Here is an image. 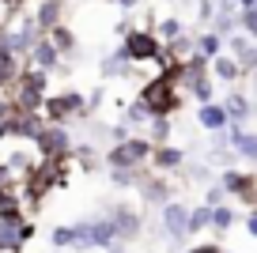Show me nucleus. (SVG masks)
<instances>
[{
    "instance_id": "cd10ccee",
    "label": "nucleus",
    "mask_w": 257,
    "mask_h": 253,
    "mask_svg": "<svg viewBox=\"0 0 257 253\" xmlns=\"http://www.w3.org/2000/svg\"><path fill=\"white\" fill-rule=\"evenodd\" d=\"M234 219H238V215H234L227 204H216V208H212V230H216V234H227V230L234 227Z\"/></svg>"
},
{
    "instance_id": "de8ad7c7",
    "label": "nucleus",
    "mask_w": 257,
    "mask_h": 253,
    "mask_svg": "<svg viewBox=\"0 0 257 253\" xmlns=\"http://www.w3.org/2000/svg\"><path fill=\"white\" fill-rule=\"evenodd\" d=\"M8 140V125H4V121H0V144Z\"/></svg>"
},
{
    "instance_id": "1a4fd4ad",
    "label": "nucleus",
    "mask_w": 257,
    "mask_h": 253,
    "mask_svg": "<svg viewBox=\"0 0 257 253\" xmlns=\"http://www.w3.org/2000/svg\"><path fill=\"white\" fill-rule=\"evenodd\" d=\"M159 219H163V230H167L174 242L189 238V234H185V219H189V208H185L182 200H167V204L159 208Z\"/></svg>"
},
{
    "instance_id": "f704fd0d",
    "label": "nucleus",
    "mask_w": 257,
    "mask_h": 253,
    "mask_svg": "<svg viewBox=\"0 0 257 253\" xmlns=\"http://www.w3.org/2000/svg\"><path fill=\"white\" fill-rule=\"evenodd\" d=\"M223 200H227V193H223V185H208V189H204V204H208V208H216V204H223Z\"/></svg>"
},
{
    "instance_id": "4c0bfd02",
    "label": "nucleus",
    "mask_w": 257,
    "mask_h": 253,
    "mask_svg": "<svg viewBox=\"0 0 257 253\" xmlns=\"http://www.w3.org/2000/svg\"><path fill=\"white\" fill-rule=\"evenodd\" d=\"M102 102H106V91H102V87H95V91L87 95V113H95V110H98Z\"/></svg>"
},
{
    "instance_id": "c9c22d12",
    "label": "nucleus",
    "mask_w": 257,
    "mask_h": 253,
    "mask_svg": "<svg viewBox=\"0 0 257 253\" xmlns=\"http://www.w3.org/2000/svg\"><path fill=\"white\" fill-rule=\"evenodd\" d=\"M212 16H216V0H201V4H197V23L208 27V23H212Z\"/></svg>"
},
{
    "instance_id": "e433bc0d",
    "label": "nucleus",
    "mask_w": 257,
    "mask_h": 253,
    "mask_svg": "<svg viewBox=\"0 0 257 253\" xmlns=\"http://www.w3.org/2000/svg\"><path fill=\"white\" fill-rule=\"evenodd\" d=\"M34 234H38V227H34V223L31 219H23V223H19V242H34Z\"/></svg>"
},
{
    "instance_id": "ddd939ff",
    "label": "nucleus",
    "mask_w": 257,
    "mask_h": 253,
    "mask_svg": "<svg viewBox=\"0 0 257 253\" xmlns=\"http://www.w3.org/2000/svg\"><path fill=\"white\" fill-rule=\"evenodd\" d=\"M133 68H137V64L125 57V49H121V46L98 61V76H102V79H125V76H133Z\"/></svg>"
},
{
    "instance_id": "f257e3e1",
    "label": "nucleus",
    "mask_w": 257,
    "mask_h": 253,
    "mask_svg": "<svg viewBox=\"0 0 257 253\" xmlns=\"http://www.w3.org/2000/svg\"><path fill=\"white\" fill-rule=\"evenodd\" d=\"M137 98L148 106V113H152V117H174V113L182 110V102H185V95L170 83L167 76H163V72H155L152 79H144V83H140Z\"/></svg>"
},
{
    "instance_id": "a211bd4d",
    "label": "nucleus",
    "mask_w": 257,
    "mask_h": 253,
    "mask_svg": "<svg viewBox=\"0 0 257 253\" xmlns=\"http://www.w3.org/2000/svg\"><path fill=\"white\" fill-rule=\"evenodd\" d=\"M46 38H49V46H53L61 57L76 53V46H80V38H76V31H72L68 23H57V27H49V31H46Z\"/></svg>"
},
{
    "instance_id": "5701e85b",
    "label": "nucleus",
    "mask_w": 257,
    "mask_h": 253,
    "mask_svg": "<svg viewBox=\"0 0 257 253\" xmlns=\"http://www.w3.org/2000/svg\"><path fill=\"white\" fill-rule=\"evenodd\" d=\"M121 121L128 125V133H137V129H148V121H152V113H148V106L140 102V98H133V102L125 106V113H121Z\"/></svg>"
},
{
    "instance_id": "393cba45",
    "label": "nucleus",
    "mask_w": 257,
    "mask_h": 253,
    "mask_svg": "<svg viewBox=\"0 0 257 253\" xmlns=\"http://www.w3.org/2000/svg\"><path fill=\"white\" fill-rule=\"evenodd\" d=\"M152 31H155V38H159V42H170V38H178V34H185V23L178 16H167V19H155Z\"/></svg>"
},
{
    "instance_id": "c756f323",
    "label": "nucleus",
    "mask_w": 257,
    "mask_h": 253,
    "mask_svg": "<svg viewBox=\"0 0 257 253\" xmlns=\"http://www.w3.org/2000/svg\"><path fill=\"white\" fill-rule=\"evenodd\" d=\"M110 182L117 185V189L137 185V182H140V166H117V170H110Z\"/></svg>"
},
{
    "instance_id": "9b49d317",
    "label": "nucleus",
    "mask_w": 257,
    "mask_h": 253,
    "mask_svg": "<svg viewBox=\"0 0 257 253\" xmlns=\"http://www.w3.org/2000/svg\"><path fill=\"white\" fill-rule=\"evenodd\" d=\"M223 49L234 57V61L242 64V72H249L253 68V53H257V46H253V38H246L242 31H234V34H227L223 38Z\"/></svg>"
},
{
    "instance_id": "f8f14e48",
    "label": "nucleus",
    "mask_w": 257,
    "mask_h": 253,
    "mask_svg": "<svg viewBox=\"0 0 257 253\" xmlns=\"http://www.w3.org/2000/svg\"><path fill=\"white\" fill-rule=\"evenodd\" d=\"M31 19H34V27L46 34L49 27L64 23V0H38V4H34V12H31Z\"/></svg>"
},
{
    "instance_id": "6e6552de",
    "label": "nucleus",
    "mask_w": 257,
    "mask_h": 253,
    "mask_svg": "<svg viewBox=\"0 0 257 253\" xmlns=\"http://www.w3.org/2000/svg\"><path fill=\"white\" fill-rule=\"evenodd\" d=\"M42 129H46L42 113H19V110H16V113L8 117V140H27V144H34Z\"/></svg>"
},
{
    "instance_id": "6ab92c4d",
    "label": "nucleus",
    "mask_w": 257,
    "mask_h": 253,
    "mask_svg": "<svg viewBox=\"0 0 257 253\" xmlns=\"http://www.w3.org/2000/svg\"><path fill=\"white\" fill-rule=\"evenodd\" d=\"M197 125H201L204 133H223L231 121H227V113H223L219 102H204L201 110H197Z\"/></svg>"
},
{
    "instance_id": "2f4dec72",
    "label": "nucleus",
    "mask_w": 257,
    "mask_h": 253,
    "mask_svg": "<svg viewBox=\"0 0 257 253\" xmlns=\"http://www.w3.org/2000/svg\"><path fill=\"white\" fill-rule=\"evenodd\" d=\"M238 31L246 34V38H253V42H257V8L238 12Z\"/></svg>"
},
{
    "instance_id": "a878e982",
    "label": "nucleus",
    "mask_w": 257,
    "mask_h": 253,
    "mask_svg": "<svg viewBox=\"0 0 257 253\" xmlns=\"http://www.w3.org/2000/svg\"><path fill=\"white\" fill-rule=\"evenodd\" d=\"M212 227V208L201 204V208H189V219H185V234H201V230Z\"/></svg>"
},
{
    "instance_id": "473e14b6",
    "label": "nucleus",
    "mask_w": 257,
    "mask_h": 253,
    "mask_svg": "<svg viewBox=\"0 0 257 253\" xmlns=\"http://www.w3.org/2000/svg\"><path fill=\"white\" fill-rule=\"evenodd\" d=\"M8 189H19V178L8 163H0V193H8Z\"/></svg>"
},
{
    "instance_id": "b1692460",
    "label": "nucleus",
    "mask_w": 257,
    "mask_h": 253,
    "mask_svg": "<svg viewBox=\"0 0 257 253\" xmlns=\"http://www.w3.org/2000/svg\"><path fill=\"white\" fill-rule=\"evenodd\" d=\"M193 46H197V53H201V57H208V61L223 53V38H219L216 31H208V27H204V31L193 38Z\"/></svg>"
},
{
    "instance_id": "423d86ee",
    "label": "nucleus",
    "mask_w": 257,
    "mask_h": 253,
    "mask_svg": "<svg viewBox=\"0 0 257 253\" xmlns=\"http://www.w3.org/2000/svg\"><path fill=\"white\" fill-rule=\"evenodd\" d=\"M219 185H223V193L227 197H238V200H246V204H253L257 208V178L253 174H246V170H223L219 174Z\"/></svg>"
},
{
    "instance_id": "09e8293b",
    "label": "nucleus",
    "mask_w": 257,
    "mask_h": 253,
    "mask_svg": "<svg viewBox=\"0 0 257 253\" xmlns=\"http://www.w3.org/2000/svg\"><path fill=\"white\" fill-rule=\"evenodd\" d=\"M0 163H4V148H0Z\"/></svg>"
},
{
    "instance_id": "72a5a7b5",
    "label": "nucleus",
    "mask_w": 257,
    "mask_h": 253,
    "mask_svg": "<svg viewBox=\"0 0 257 253\" xmlns=\"http://www.w3.org/2000/svg\"><path fill=\"white\" fill-rule=\"evenodd\" d=\"M128 136H133V133H128L125 121H113V125H106V140H110V144H121V140H128Z\"/></svg>"
},
{
    "instance_id": "4468645a",
    "label": "nucleus",
    "mask_w": 257,
    "mask_h": 253,
    "mask_svg": "<svg viewBox=\"0 0 257 253\" xmlns=\"http://www.w3.org/2000/svg\"><path fill=\"white\" fill-rule=\"evenodd\" d=\"M208 76L219 79V83H238L246 72H242V64L234 61L231 53H219V57H212V61H208Z\"/></svg>"
},
{
    "instance_id": "f03ea898",
    "label": "nucleus",
    "mask_w": 257,
    "mask_h": 253,
    "mask_svg": "<svg viewBox=\"0 0 257 253\" xmlns=\"http://www.w3.org/2000/svg\"><path fill=\"white\" fill-rule=\"evenodd\" d=\"M42 121L46 125H72V121H87V95L76 87H64V91H53V95H46V102H42Z\"/></svg>"
},
{
    "instance_id": "bb28decb",
    "label": "nucleus",
    "mask_w": 257,
    "mask_h": 253,
    "mask_svg": "<svg viewBox=\"0 0 257 253\" xmlns=\"http://www.w3.org/2000/svg\"><path fill=\"white\" fill-rule=\"evenodd\" d=\"M170 129H174L170 117H152L148 121V140L152 144H170Z\"/></svg>"
},
{
    "instance_id": "9d476101",
    "label": "nucleus",
    "mask_w": 257,
    "mask_h": 253,
    "mask_svg": "<svg viewBox=\"0 0 257 253\" xmlns=\"http://www.w3.org/2000/svg\"><path fill=\"white\" fill-rule=\"evenodd\" d=\"M148 163H152L159 174H170V170H182V166H185V151L174 148V144H155Z\"/></svg>"
},
{
    "instance_id": "a18cd8bd",
    "label": "nucleus",
    "mask_w": 257,
    "mask_h": 253,
    "mask_svg": "<svg viewBox=\"0 0 257 253\" xmlns=\"http://www.w3.org/2000/svg\"><path fill=\"white\" fill-rule=\"evenodd\" d=\"M234 8H238V12H246V8H257V0H234Z\"/></svg>"
},
{
    "instance_id": "4be33fe9",
    "label": "nucleus",
    "mask_w": 257,
    "mask_h": 253,
    "mask_svg": "<svg viewBox=\"0 0 257 253\" xmlns=\"http://www.w3.org/2000/svg\"><path fill=\"white\" fill-rule=\"evenodd\" d=\"M19 68H23V57H16V53H8V49H0V95L16 83V76H19Z\"/></svg>"
},
{
    "instance_id": "8fccbe9b",
    "label": "nucleus",
    "mask_w": 257,
    "mask_h": 253,
    "mask_svg": "<svg viewBox=\"0 0 257 253\" xmlns=\"http://www.w3.org/2000/svg\"><path fill=\"white\" fill-rule=\"evenodd\" d=\"M53 253H68V249H53Z\"/></svg>"
},
{
    "instance_id": "37998d69",
    "label": "nucleus",
    "mask_w": 257,
    "mask_h": 253,
    "mask_svg": "<svg viewBox=\"0 0 257 253\" xmlns=\"http://www.w3.org/2000/svg\"><path fill=\"white\" fill-rule=\"evenodd\" d=\"M246 230H249V234H253V238H257V208H253V212H249V215H246Z\"/></svg>"
},
{
    "instance_id": "ea45409f",
    "label": "nucleus",
    "mask_w": 257,
    "mask_h": 253,
    "mask_svg": "<svg viewBox=\"0 0 257 253\" xmlns=\"http://www.w3.org/2000/svg\"><path fill=\"white\" fill-rule=\"evenodd\" d=\"M12 113H16V110H12V98H8V95H0V121L8 125V117H12Z\"/></svg>"
},
{
    "instance_id": "412c9836",
    "label": "nucleus",
    "mask_w": 257,
    "mask_h": 253,
    "mask_svg": "<svg viewBox=\"0 0 257 253\" xmlns=\"http://www.w3.org/2000/svg\"><path fill=\"white\" fill-rule=\"evenodd\" d=\"M182 95H193V98H197V102H201V106H204V102H216V98H212V95H216V79H212L208 72H201V76L185 79Z\"/></svg>"
},
{
    "instance_id": "39448f33",
    "label": "nucleus",
    "mask_w": 257,
    "mask_h": 253,
    "mask_svg": "<svg viewBox=\"0 0 257 253\" xmlns=\"http://www.w3.org/2000/svg\"><path fill=\"white\" fill-rule=\"evenodd\" d=\"M72 144H76V136L68 125H46L38 133V140H34V151L42 159H68L72 155Z\"/></svg>"
},
{
    "instance_id": "c85d7f7f",
    "label": "nucleus",
    "mask_w": 257,
    "mask_h": 253,
    "mask_svg": "<svg viewBox=\"0 0 257 253\" xmlns=\"http://www.w3.org/2000/svg\"><path fill=\"white\" fill-rule=\"evenodd\" d=\"M72 242H76L72 223H61V227L49 230V245H53V249H72Z\"/></svg>"
},
{
    "instance_id": "f3484780",
    "label": "nucleus",
    "mask_w": 257,
    "mask_h": 253,
    "mask_svg": "<svg viewBox=\"0 0 257 253\" xmlns=\"http://www.w3.org/2000/svg\"><path fill=\"white\" fill-rule=\"evenodd\" d=\"M140 200H144V204H167V200H174V197H170V182H167V178H159V174H155V178H140Z\"/></svg>"
},
{
    "instance_id": "dca6fc26",
    "label": "nucleus",
    "mask_w": 257,
    "mask_h": 253,
    "mask_svg": "<svg viewBox=\"0 0 257 253\" xmlns=\"http://www.w3.org/2000/svg\"><path fill=\"white\" fill-rule=\"evenodd\" d=\"M91 249H110L117 245V227L110 223V215H91Z\"/></svg>"
},
{
    "instance_id": "0eeeda50",
    "label": "nucleus",
    "mask_w": 257,
    "mask_h": 253,
    "mask_svg": "<svg viewBox=\"0 0 257 253\" xmlns=\"http://www.w3.org/2000/svg\"><path fill=\"white\" fill-rule=\"evenodd\" d=\"M106 215H110V223L117 227V242H133V238L144 230V215H140V208H133V204H113Z\"/></svg>"
},
{
    "instance_id": "79ce46f5",
    "label": "nucleus",
    "mask_w": 257,
    "mask_h": 253,
    "mask_svg": "<svg viewBox=\"0 0 257 253\" xmlns=\"http://www.w3.org/2000/svg\"><path fill=\"white\" fill-rule=\"evenodd\" d=\"M23 4H27V0H0V8H4V12H19Z\"/></svg>"
},
{
    "instance_id": "49530a36",
    "label": "nucleus",
    "mask_w": 257,
    "mask_h": 253,
    "mask_svg": "<svg viewBox=\"0 0 257 253\" xmlns=\"http://www.w3.org/2000/svg\"><path fill=\"white\" fill-rule=\"evenodd\" d=\"M102 253H128V249H125V245L117 242V245H110V249H102Z\"/></svg>"
},
{
    "instance_id": "7c9ffc66",
    "label": "nucleus",
    "mask_w": 257,
    "mask_h": 253,
    "mask_svg": "<svg viewBox=\"0 0 257 253\" xmlns=\"http://www.w3.org/2000/svg\"><path fill=\"white\" fill-rule=\"evenodd\" d=\"M91 215L87 219H80V223H72V234H76V242H72V249H91Z\"/></svg>"
},
{
    "instance_id": "58836bf2",
    "label": "nucleus",
    "mask_w": 257,
    "mask_h": 253,
    "mask_svg": "<svg viewBox=\"0 0 257 253\" xmlns=\"http://www.w3.org/2000/svg\"><path fill=\"white\" fill-rule=\"evenodd\" d=\"M185 253H223V245L219 242H201V245H189Z\"/></svg>"
},
{
    "instance_id": "20e7f679",
    "label": "nucleus",
    "mask_w": 257,
    "mask_h": 253,
    "mask_svg": "<svg viewBox=\"0 0 257 253\" xmlns=\"http://www.w3.org/2000/svg\"><path fill=\"white\" fill-rule=\"evenodd\" d=\"M121 49H125V57L133 64H155L163 53V42L155 38L152 27H133V31L121 38Z\"/></svg>"
},
{
    "instance_id": "c03bdc74",
    "label": "nucleus",
    "mask_w": 257,
    "mask_h": 253,
    "mask_svg": "<svg viewBox=\"0 0 257 253\" xmlns=\"http://www.w3.org/2000/svg\"><path fill=\"white\" fill-rule=\"evenodd\" d=\"M110 4H117L121 12H133V8H137V4H140V0H110Z\"/></svg>"
},
{
    "instance_id": "7ed1b4c3",
    "label": "nucleus",
    "mask_w": 257,
    "mask_h": 253,
    "mask_svg": "<svg viewBox=\"0 0 257 253\" xmlns=\"http://www.w3.org/2000/svg\"><path fill=\"white\" fill-rule=\"evenodd\" d=\"M152 148L155 144L148 140V136H128V140L121 144H110V151H102V163L106 170H117V166H144L148 159H152Z\"/></svg>"
},
{
    "instance_id": "a19ab883",
    "label": "nucleus",
    "mask_w": 257,
    "mask_h": 253,
    "mask_svg": "<svg viewBox=\"0 0 257 253\" xmlns=\"http://www.w3.org/2000/svg\"><path fill=\"white\" fill-rule=\"evenodd\" d=\"M128 31H133V19H117V27H113V34H117V38H125Z\"/></svg>"
},
{
    "instance_id": "2eb2a0df",
    "label": "nucleus",
    "mask_w": 257,
    "mask_h": 253,
    "mask_svg": "<svg viewBox=\"0 0 257 253\" xmlns=\"http://www.w3.org/2000/svg\"><path fill=\"white\" fill-rule=\"evenodd\" d=\"M23 61H27V64H34V68H42V72H53L57 64L64 61V57L57 53V49L49 46V38H46V34H42V38L34 42V49H31V53L23 57Z\"/></svg>"
},
{
    "instance_id": "aec40b11",
    "label": "nucleus",
    "mask_w": 257,
    "mask_h": 253,
    "mask_svg": "<svg viewBox=\"0 0 257 253\" xmlns=\"http://www.w3.org/2000/svg\"><path fill=\"white\" fill-rule=\"evenodd\" d=\"M223 113H227V121H234V125H242V121H249V113H253V102H249L242 91H231V95L223 98Z\"/></svg>"
}]
</instances>
